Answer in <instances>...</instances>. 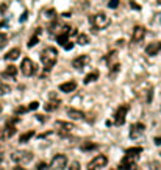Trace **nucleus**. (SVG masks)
<instances>
[{
    "label": "nucleus",
    "mask_w": 161,
    "mask_h": 170,
    "mask_svg": "<svg viewBox=\"0 0 161 170\" xmlns=\"http://www.w3.org/2000/svg\"><path fill=\"white\" fill-rule=\"evenodd\" d=\"M56 59H58V52L55 47H45L41 52V61H42L45 70H50L55 66Z\"/></svg>",
    "instance_id": "f257e3e1"
},
{
    "label": "nucleus",
    "mask_w": 161,
    "mask_h": 170,
    "mask_svg": "<svg viewBox=\"0 0 161 170\" xmlns=\"http://www.w3.org/2000/svg\"><path fill=\"white\" fill-rule=\"evenodd\" d=\"M91 25H93V30L96 31V30H103V28H106L108 25H109V17L108 16H105L103 13H99V14H96V16H91Z\"/></svg>",
    "instance_id": "f03ea898"
},
{
    "label": "nucleus",
    "mask_w": 161,
    "mask_h": 170,
    "mask_svg": "<svg viewBox=\"0 0 161 170\" xmlns=\"http://www.w3.org/2000/svg\"><path fill=\"white\" fill-rule=\"evenodd\" d=\"M20 72H22L25 77H31L35 72H36L35 63H33L30 58H24V59H22V64H20Z\"/></svg>",
    "instance_id": "7ed1b4c3"
},
{
    "label": "nucleus",
    "mask_w": 161,
    "mask_h": 170,
    "mask_svg": "<svg viewBox=\"0 0 161 170\" xmlns=\"http://www.w3.org/2000/svg\"><path fill=\"white\" fill-rule=\"evenodd\" d=\"M11 159L17 164H28L33 159V155L30 152H14L11 155Z\"/></svg>",
    "instance_id": "20e7f679"
},
{
    "label": "nucleus",
    "mask_w": 161,
    "mask_h": 170,
    "mask_svg": "<svg viewBox=\"0 0 161 170\" xmlns=\"http://www.w3.org/2000/svg\"><path fill=\"white\" fill-rule=\"evenodd\" d=\"M108 164V158L105 155H97L93 161L88 164V170H97L100 167H105Z\"/></svg>",
    "instance_id": "39448f33"
},
{
    "label": "nucleus",
    "mask_w": 161,
    "mask_h": 170,
    "mask_svg": "<svg viewBox=\"0 0 161 170\" xmlns=\"http://www.w3.org/2000/svg\"><path fill=\"white\" fill-rule=\"evenodd\" d=\"M67 165V158L64 155H56L50 162V170H63Z\"/></svg>",
    "instance_id": "423d86ee"
},
{
    "label": "nucleus",
    "mask_w": 161,
    "mask_h": 170,
    "mask_svg": "<svg viewBox=\"0 0 161 170\" xmlns=\"http://www.w3.org/2000/svg\"><path fill=\"white\" fill-rule=\"evenodd\" d=\"M128 112V106L127 105H122L118 108L116 114H114V123L116 125H124L125 123V115Z\"/></svg>",
    "instance_id": "0eeeda50"
},
{
    "label": "nucleus",
    "mask_w": 161,
    "mask_h": 170,
    "mask_svg": "<svg viewBox=\"0 0 161 170\" xmlns=\"http://www.w3.org/2000/svg\"><path fill=\"white\" fill-rule=\"evenodd\" d=\"M146 38V28L144 27H134L133 33H131V44H139L142 42V39Z\"/></svg>",
    "instance_id": "6e6552de"
},
{
    "label": "nucleus",
    "mask_w": 161,
    "mask_h": 170,
    "mask_svg": "<svg viewBox=\"0 0 161 170\" xmlns=\"http://www.w3.org/2000/svg\"><path fill=\"white\" fill-rule=\"evenodd\" d=\"M144 130H146V125H144V123H141V122H138V123L131 125L130 137H131V139H138V137H139V136H142Z\"/></svg>",
    "instance_id": "1a4fd4ad"
},
{
    "label": "nucleus",
    "mask_w": 161,
    "mask_h": 170,
    "mask_svg": "<svg viewBox=\"0 0 161 170\" xmlns=\"http://www.w3.org/2000/svg\"><path fill=\"white\" fill-rule=\"evenodd\" d=\"M88 63H89V56H88V55H80V56H77V58L72 61V67L77 69V70H81Z\"/></svg>",
    "instance_id": "9d476101"
},
{
    "label": "nucleus",
    "mask_w": 161,
    "mask_h": 170,
    "mask_svg": "<svg viewBox=\"0 0 161 170\" xmlns=\"http://www.w3.org/2000/svg\"><path fill=\"white\" fill-rule=\"evenodd\" d=\"M146 53H147V55H150V56L159 55V53H161V41L149 44V45L146 47Z\"/></svg>",
    "instance_id": "9b49d317"
},
{
    "label": "nucleus",
    "mask_w": 161,
    "mask_h": 170,
    "mask_svg": "<svg viewBox=\"0 0 161 170\" xmlns=\"http://www.w3.org/2000/svg\"><path fill=\"white\" fill-rule=\"evenodd\" d=\"M55 125H56V128H60V130H61V131H64V133H72L74 130H77V127H75L74 123L63 122V120H56Z\"/></svg>",
    "instance_id": "f8f14e48"
},
{
    "label": "nucleus",
    "mask_w": 161,
    "mask_h": 170,
    "mask_svg": "<svg viewBox=\"0 0 161 170\" xmlns=\"http://www.w3.org/2000/svg\"><path fill=\"white\" fill-rule=\"evenodd\" d=\"M134 165V159L130 158V156H124L119 162V170H131V167Z\"/></svg>",
    "instance_id": "ddd939ff"
},
{
    "label": "nucleus",
    "mask_w": 161,
    "mask_h": 170,
    "mask_svg": "<svg viewBox=\"0 0 161 170\" xmlns=\"http://www.w3.org/2000/svg\"><path fill=\"white\" fill-rule=\"evenodd\" d=\"M77 89V83L75 81H66V83H61L60 84V91L64 92V94H71Z\"/></svg>",
    "instance_id": "4468645a"
},
{
    "label": "nucleus",
    "mask_w": 161,
    "mask_h": 170,
    "mask_svg": "<svg viewBox=\"0 0 161 170\" xmlns=\"http://www.w3.org/2000/svg\"><path fill=\"white\" fill-rule=\"evenodd\" d=\"M67 115L71 117V119H74V120H80V119H85V112L83 111H78V109H75V108H67Z\"/></svg>",
    "instance_id": "2eb2a0df"
},
{
    "label": "nucleus",
    "mask_w": 161,
    "mask_h": 170,
    "mask_svg": "<svg viewBox=\"0 0 161 170\" xmlns=\"http://www.w3.org/2000/svg\"><path fill=\"white\" fill-rule=\"evenodd\" d=\"M141 153H142V148H141V147H131V148H127V150H125V155L130 156V158H133V159H136Z\"/></svg>",
    "instance_id": "dca6fc26"
},
{
    "label": "nucleus",
    "mask_w": 161,
    "mask_h": 170,
    "mask_svg": "<svg viewBox=\"0 0 161 170\" xmlns=\"http://www.w3.org/2000/svg\"><path fill=\"white\" fill-rule=\"evenodd\" d=\"M19 55H20V50H19V48H11V50L5 55V59H6V61H14V59L19 58Z\"/></svg>",
    "instance_id": "f3484780"
},
{
    "label": "nucleus",
    "mask_w": 161,
    "mask_h": 170,
    "mask_svg": "<svg viewBox=\"0 0 161 170\" xmlns=\"http://www.w3.org/2000/svg\"><path fill=\"white\" fill-rule=\"evenodd\" d=\"M17 74V67L16 66H8L6 70L3 72V78H14Z\"/></svg>",
    "instance_id": "a211bd4d"
},
{
    "label": "nucleus",
    "mask_w": 161,
    "mask_h": 170,
    "mask_svg": "<svg viewBox=\"0 0 161 170\" xmlns=\"http://www.w3.org/2000/svg\"><path fill=\"white\" fill-rule=\"evenodd\" d=\"M99 70H93L91 74H88L86 77H85V84H89V83H93V81H96L97 78H99Z\"/></svg>",
    "instance_id": "6ab92c4d"
},
{
    "label": "nucleus",
    "mask_w": 161,
    "mask_h": 170,
    "mask_svg": "<svg viewBox=\"0 0 161 170\" xmlns=\"http://www.w3.org/2000/svg\"><path fill=\"white\" fill-rule=\"evenodd\" d=\"M33 136H35V131H33V130H30V131H27V133H24V134H20L19 142H20V144H27V142H28Z\"/></svg>",
    "instance_id": "aec40b11"
},
{
    "label": "nucleus",
    "mask_w": 161,
    "mask_h": 170,
    "mask_svg": "<svg viewBox=\"0 0 161 170\" xmlns=\"http://www.w3.org/2000/svg\"><path fill=\"white\" fill-rule=\"evenodd\" d=\"M60 103H61L60 100H52V102H49V103H45L44 108H45V111H55V109H58Z\"/></svg>",
    "instance_id": "412c9836"
},
{
    "label": "nucleus",
    "mask_w": 161,
    "mask_h": 170,
    "mask_svg": "<svg viewBox=\"0 0 161 170\" xmlns=\"http://www.w3.org/2000/svg\"><path fill=\"white\" fill-rule=\"evenodd\" d=\"M39 34H41V28H36V31H35V34L30 38V41H28V47H33V45H36L38 44V41H39Z\"/></svg>",
    "instance_id": "4be33fe9"
},
{
    "label": "nucleus",
    "mask_w": 161,
    "mask_h": 170,
    "mask_svg": "<svg viewBox=\"0 0 161 170\" xmlns=\"http://www.w3.org/2000/svg\"><path fill=\"white\" fill-rule=\"evenodd\" d=\"M97 147H99V145L94 144V142H86V144L81 145V150H83V152H91V150H96Z\"/></svg>",
    "instance_id": "5701e85b"
},
{
    "label": "nucleus",
    "mask_w": 161,
    "mask_h": 170,
    "mask_svg": "<svg viewBox=\"0 0 161 170\" xmlns=\"http://www.w3.org/2000/svg\"><path fill=\"white\" fill-rule=\"evenodd\" d=\"M77 42L80 44V45H86V44H89V36L88 34H78V38H77Z\"/></svg>",
    "instance_id": "b1692460"
},
{
    "label": "nucleus",
    "mask_w": 161,
    "mask_h": 170,
    "mask_svg": "<svg viewBox=\"0 0 161 170\" xmlns=\"http://www.w3.org/2000/svg\"><path fill=\"white\" fill-rule=\"evenodd\" d=\"M10 91H11V87L8 84H2V83H0V92H2V94H8Z\"/></svg>",
    "instance_id": "393cba45"
},
{
    "label": "nucleus",
    "mask_w": 161,
    "mask_h": 170,
    "mask_svg": "<svg viewBox=\"0 0 161 170\" xmlns=\"http://www.w3.org/2000/svg\"><path fill=\"white\" fill-rule=\"evenodd\" d=\"M118 5H119V0H109V2H108V6H109L111 10H116Z\"/></svg>",
    "instance_id": "a878e982"
},
{
    "label": "nucleus",
    "mask_w": 161,
    "mask_h": 170,
    "mask_svg": "<svg viewBox=\"0 0 161 170\" xmlns=\"http://www.w3.org/2000/svg\"><path fill=\"white\" fill-rule=\"evenodd\" d=\"M69 170H80V162H77V161L71 162V165H69Z\"/></svg>",
    "instance_id": "bb28decb"
},
{
    "label": "nucleus",
    "mask_w": 161,
    "mask_h": 170,
    "mask_svg": "<svg viewBox=\"0 0 161 170\" xmlns=\"http://www.w3.org/2000/svg\"><path fill=\"white\" fill-rule=\"evenodd\" d=\"M28 111V108H25V106H19V108H16V114H24V112H27Z\"/></svg>",
    "instance_id": "cd10ccee"
},
{
    "label": "nucleus",
    "mask_w": 161,
    "mask_h": 170,
    "mask_svg": "<svg viewBox=\"0 0 161 170\" xmlns=\"http://www.w3.org/2000/svg\"><path fill=\"white\" fill-rule=\"evenodd\" d=\"M38 108H39V103L38 102H31L30 106H28V111H36Z\"/></svg>",
    "instance_id": "c85d7f7f"
},
{
    "label": "nucleus",
    "mask_w": 161,
    "mask_h": 170,
    "mask_svg": "<svg viewBox=\"0 0 161 170\" xmlns=\"http://www.w3.org/2000/svg\"><path fill=\"white\" fill-rule=\"evenodd\" d=\"M63 47L66 48V50H72V47H74V44H72L71 41H67V42H66V44H64Z\"/></svg>",
    "instance_id": "c756f323"
},
{
    "label": "nucleus",
    "mask_w": 161,
    "mask_h": 170,
    "mask_svg": "<svg viewBox=\"0 0 161 170\" xmlns=\"http://www.w3.org/2000/svg\"><path fill=\"white\" fill-rule=\"evenodd\" d=\"M47 167H49V165L45 164V162H39V164H38V170H47Z\"/></svg>",
    "instance_id": "7c9ffc66"
},
{
    "label": "nucleus",
    "mask_w": 161,
    "mask_h": 170,
    "mask_svg": "<svg viewBox=\"0 0 161 170\" xmlns=\"http://www.w3.org/2000/svg\"><path fill=\"white\" fill-rule=\"evenodd\" d=\"M119 69H121V66H119V64H114V66H113V69H111V75H114Z\"/></svg>",
    "instance_id": "2f4dec72"
},
{
    "label": "nucleus",
    "mask_w": 161,
    "mask_h": 170,
    "mask_svg": "<svg viewBox=\"0 0 161 170\" xmlns=\"http://www.w3.org/2000/svg\"><path fill=\"white\" fill-rule=\"evenodd\" d=\"M130 6H131V8H134V10H141V6L138 5V3H134V2H130Z\"/></svg>",
    "instance_id": "473e14b6"
},
{
    "label": "nucleus",
    "mask_w": 161,
    "mask_h": 170,
    "mask_svg": "<svg viewBox=\"0 0 161 170\" xmlns=\"http://www.w3.org/2000/svg\"><path fill=\"white\" fill-rule=\"evenodd\" d=\"M150 165H152V167H150L152 170H156V168H159V164H156V162H150Z\"/></svg>",
    "instance_id": "72a5a7b5"
},
{
    "label": "nucleus",
    "mask_w": 161,
    "mask_h": 170,
    "mask_svg": "<svg viewBox=\"0 0 161 170\" xmlns=\"http://www.w3.org/2000/svg\"><path fill=\"white\" fill-rule=\"evenodd\" d=\"M36 117H38V120H39V122H44V120H47V117H44V115H41V114H38Z\"/></svg>",
    "instance_id": "f704fd0d"
},
{
    "label": "nucleus",
    "mask_w": 161,
    "mask_h": 170,
    "mask_svg": "<svg viewBox=\"0 0 161 170\" xmlns=\"http://www.w3.org/2000/svg\"><path fill=\"white\" fill-rule=\"evenodd\" d=\"M155 144H156V145H161V136H159V137H155Z\"/></svg>",
    "instance_id": "c9c22d12"
},
{
    "label": "nucleus",
    "mask_w": 161,
    "mask_h": 170,
    "mask_svg": "<svg viewBox=\"0 0 161 170\" xmlns=\"http://www.w3.org/2000/svg\"><path fill=\"white\" fill-rule=\"evenodd\" d=\"M25 19H27V13H24V14H22V17H20V20H22V22H24Z\"/></svg>",
    "instance_id": "e433bc0d"
},
{
    "label": "nucleus",
    "mask_w": 161,
    "mask_h": 170,
    "mask_svg": "<svg viewBox=\"0 0 161 170\" xmlns=\"http://www.w3.org/2000/svg\"><path fill=\"white\" fill-rule=\"evenodd\" d=\"M13 170H25V168H24V167H20V165H19V167H14Z\"/></svg>",
    "instance_id": "4c0bfd02"
},
{
    "label": "nucleus",
    "mask_w": 161,
    "mask_h": 170,
    "mask_svg": "<svg viewBox=\"0 0 161 170\" xmlns=\"http://www.w3.org/2000/svg\"><path fill=\"white\" fill-rule=\"evenodd\" d=\"M158 19H159V20H161V14H158Z\"/></svg>",
    "instance_id": "58836bf2"
},
{
    "label": "nucleus",
    "mask_w": 161,
    "mask_h": 170,
    "mask_svg": "<svg viewBox=\"0 0 161 170\" xmlns=\"http://www.w3.org/2000/svg\"><path fill=\"white\" fill-rule=\"evenodd\" d=\"M111 170H119V168H111Z\"/></svg>",
    "instance_id": "ea45409f"
},
{
    "label": "nucleus",
    "mask_w": 161,
    "mask_h": 170,
    "mask_svg": "<svg viewBox=\"0 0 161 170\" xmlns=\"http://www.w3.org/2000/svg\"><path fill=\"white\" fill-rule=\"evenodd\" d=\"M0 112H2V106H0Z\"/></svg>",
    "instance_id": "a19ab883"
},
{
    "label": "nucleus",
    "mask_w": 161,
    "mask_h": 170,
    "mask_svg": "<svg viewBox=\"0 0 161 170\" xmlns=\"http://www.w3.org/2000/svg\"><path fill=\"white\" fill-rule=\"evenodd\" d=\"M0 170H3V168H2V167H0Z\"/></svg>",
    "instance_id": "79ce46f5"
},
{
    "label": "nucleus",
    "mask_w": 161,
    "mask_h": 170,
    "mask_svg": "<svg viewBox=\"0 0 161 170\" xmlns=\"http://www.w3.org/2000/svg\"><path fill=\"white\" fill-rule=\"evenodd\" d=\"M159 168H161V165H159Z\"/></svg>",
    "instance_id": "37998d69"
}]
</instances>
